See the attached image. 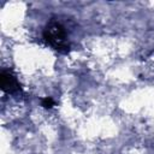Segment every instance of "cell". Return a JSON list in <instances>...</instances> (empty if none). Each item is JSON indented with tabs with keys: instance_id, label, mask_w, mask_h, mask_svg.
<instances>
[{
	"instance_id": "cell-3",
	"label": "cell",
	"mask_w": 154,
	"mask_h": 154,
	"mask_svg": "<svg viewBox=\"0 0 154 154\" xmlns=\"http://www.w3.org/2000/svg\"><path fill=\"white\" fill-rule=\"evenodd\" d=\"M41 105H42L45 108H52V107L54 106V101H53L52 97H45V99H42Z\"/></svg>"
},
{
	"instance_id": "cell-1",
	"label": "cell",
	"mask_w": 154,
	"mask_h": 154,
	"mask_svg": "<svg viewBox=\"0 0 154 154\" xmlns=\"http://www.w3.org/2000/svg\"><path fill=\"white\" fill-rule=\"evenodd\" d=\"M43 38L57 51L69 52L70 46L66 42V31L60 23L54 20L49 22L43 30Z\"/></svg>"
},
{
	"instance_id": "cell-2",
	"label": "cell",
	"mask_w": 154,
	"mask_h": 154,
	"mask_svg": "<svg viewBox=\"0 0 154 154\" xmlns=\"http://www.w3.org/2000/svg\"><path fill=\"white\" fill-rule=\"evenodd\" d=\"M0 87L1 90L7 94H14L20 90V85L17 78L10 71H2L0 73Z\"/></svg>"
}]
</instances>
